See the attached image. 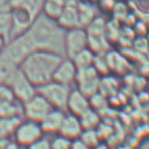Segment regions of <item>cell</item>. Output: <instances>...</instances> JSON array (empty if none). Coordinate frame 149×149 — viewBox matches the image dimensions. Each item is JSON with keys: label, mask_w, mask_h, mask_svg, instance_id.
<instances>
[{"label": "cell", "mask_w": 149, "mask_h": 149, "mask_svg": "<svg viewBox=\"0 0 149 149\" xmlns=\"http://www.w3.org/2000/svg\"><path fill=\"white\" fill-rule=\"evenodd\" d=\"M25 34L32 42L35 51H46L64 57L65 29L57 20L40 13L34 19Z\"/></svg>", "instance_id": "cell-1"}, {"label": "cell", "mask_w": 149, "mask_h": 149, "mask_svg": "<svg viewBox=\"0 0 149 149\" xmlns=\"http://www.w3.org/2000/svg\"><path fill=\"white\" fill-rule=\"evenodd\" d=\"M62 58L52 52L35 51L19 64V68L37 88L53 80L55 69Z\"/></svg>", "instance_id": "cell-2"}, {"label": "cell", "mask_w": 149, "mask_h": 149, "mask_svg": "<svg viewBox=\"0 0 149 149\" xmlns=\"http://www.w3.org/2000/svg\"><path fill=\"white\" fill-rule=\"evenodd\" d=\"M72 86L64 85L56 81H49L44 85L37 87V93L45 99L53 108L66 111V102Z\"/></svg>", "instance_id": "cell-3"}, {"label": "cell", "mask_w": 149, "mask_h": 149, "mask_svg": "<svg viewBox=\"0 0 149 149\" xmlns=\"http://www.w3.org/2000/svg\"><path fill=\"white\" fill-rule=\"evenodd\" d=\"M33 52H35L34 46L27 37V35L23 33L10 39L6 43L2 54L13 63L19 66V64Z\"/></svg>", "instance_id": "cell-4"}, {"label": "cell", "mask_w": 149, "mask_h": 149, "mask_svg": "<svg viewBox=\"0 0 149 149\" xmlns=\"http://www.w3.org/2000/svg\"><path fill=\"white\" fill-rule=\"evenodd\" d=\"M13 136L14 141L19 147L27 148L32 144L42 139L44 134L39 123L24 119L18 123L17 127L14 130Z\"/></svg>", "instance_id": "cell-5"}, {"label": "cell", "mask_w": 149, "mask_h": 149, "mask_svg": "<svg viewBox=\"0 0 149 149\" xmlns=\"http://www.w3.org/2000/svg\"><path fill=\"white\" fill-rule=\"evenodd\" d=\"M85 32L87 35V46L95 53V55L106 54L107 36L105 31V23L101 19H93L91 23L86 25Z\"/></svg>", "instance_id": "cell-6"}, {"label": "cell", "mask_w": 149, "mask_h": 149, "mask_svg": "<svg viewBox=\"0 0 149 149\" xmlns=\"http://www.w3.org/2000/svg\"><path fill=\"white\" fill-rule=\"evenodd\" d=\"M87 46V35L84 27L66 29L64 35V57L72 59Z\"/></svg>", "instance_id": "cell-7"}, {"label": "cell", "mask_w": 149, "mask_h": 149, "mask_svg": "<svg viewBox=\"0 0 149 149\" xmlns=\"http://www.w3.org/2000/svg\"><path fill=\"white\" fill-rule=\"evenodd\" d=\"M100 74L93 66L79 68L76 76L74 83L77 84V88L88 98H91L95 93H99L100 87Z\"/></svg>", "instance_id": "cell-8"}, {"label": "cell", "mask_w": 149, "mask_h": 149, "mask_svg": "<svg viewBox=\"0 0 149 149\" xmlns=\"http://www.w3.org/2000/svg\"><path fill=\"white\" fill-rule=\"evenodd\" d=\"M52 108L53 107L45 99L37 93L27 101L22 103V116L26 120L40 123Z\"/></svg>", "instance_id": "cell-9"}, {"label": "cell", "mask_w": 149, "mask_h": 149, "mask_svg": "<svg viewBox=\"0 0 149 149\" xmlns=\"http://www.w3.org/2000/svg\"><path fill=\"white\" fill-rule=\"evenodd\" d=\"M6 85L11 88L16 100L20 103H24L37 93V88L22 74L19 67Z\"/></svg>", "instance_id": "cell-10"}, {"label": "cell", "mask_w": 149, "mask_h": 149, "mask_svg": "<svg viewBox=\"0 0 149 149\" xmlns=\"http://www.w3.org/2000/svg\"><path fill=\"white\" fill-rule=\"evenodd\" d=\"M77 72L78 68L76 67L72 59L63 57L55 69L53 81H56V82L61 83L64 85L72 86L76 81Z\"/></svg>", "instance_id": "cell-11"}, {"label": "cell", "mask_w": 149, "mask_h": 149, "mask_svg": "<svg viewBox=\"0 0 149 149\" xmlns=\"http://www.w3.org/2000/svg\"><path fill=\"white\" fill-rule=\"evenodd\" d=\"M91 107L89 98L81 93L78 88H72L66 102V111L79 117L86 109Z\"/></svg>", "instance_id": "cell-12"}, {"label": "cell", "mask_w": 149, "mask_h": 149, "mask_svg": "<svg viewBox=\"0 0 149 149\" xmlns=\"http://www.w3.org/2000/svg\"><path fill=\"white\" fill-rule=\"evenodd\" d=\"M66 111L61 110V109L52 108L51 111L44 117L40 124V127L42 129L43 134H47V136H55L58 134L61 124L63 122V119L65 117Z\"/></svg>", "instance_id": "cell-13"}, {"label": "cell", "mask_w": 149, "mask_h": 149, "mask_svg": "<svg viewBox=\"0 0 149 149\" xmlns=\"http://www.w3.org/2000/svg\"><path fill=\"white\" fill-rule=\"evenodd\" d=\"M57 22L60 24V26L66 29H74V27H81L79 22V14H78L77 1L66 0L65 6L61 12Z\"/></svg>", "instance_id": "cell-14"}, {"label": "cell", "mask_w": 149, "mask_h": 149, "mask_svg": "<svg viewBox=\"0 0 149 149\" xmlns=\"http://www.w3.org/2000/svg\"><path fill=\"white\" fill-rule=\"evenodd\" d=\"M83 127L81 125L79 117L72 115V113H65L58 134L68 139L70 141H74V140L79 139Z\"/></svg>", "instance_id": "cell-15"}, {"label": "cell", "mask_w": 149, "mask_h": 149, "mask_svg": "<svg viewBox=\"0 0 149 149\" xmlns=\"http://www.w3.org/2000/svg\"><path fill=\"white\" fill-rule=\"evenodd\" d=\"M77 8L81 27H85L93 19H96V11L89 1H77Z\"/></svg>", "instance_id": "cell-16"}, {"label": "cell", "mask_w": 149, "mask_h": 149, "mask_svg": "<svg viewBox=\"0 0 149 149\" xmlns=\"http://www.w3.org/2000/svg\"><path fill=\"white\" fill-rule=\"evenodd\" d=\"M65 3L66 0H43L41 13L49 18L57 20L63 11Z\"/></svg>", "instance_id": "cell-17"}, {"label": "cell", "mask_w": 149, "mask_h": 149, "mask_svg": "<svg viewBox=\"0 0 149 149\" xmlns=\"http://www.w3.org/2000/svg\"><path fill=\"white\" fill-rule=\"evenodd\" d=\"M18 67V65L13 63L10 59L1 54L0 55V84H8Z\"/></svg>", "instance_id": "cell-18"}, {"label": "cell", "mask_w": 149, "mask_h": 149, "mask_svg": "<svg viewBox=\"0 0 149 149\" xmlns=\"http://www.w3.org/2000/svg\"><path fill=\"white\" fill-rule=\"evenodd\" d=\"M79 120L83 129H96L100 124V116L98 113V110L93 109V107H89L79 116Z\"/></svg>", "instance_id": "cell-19"}, {"label": "cell", "mask_w": 149, "mask_h": 149, "mask_svg": "<svg viewBox=\"0 0 149 149\" xmlns=\"http://www.w3.org/2000/svg\"><path fill=\"white\" fill-rule=\"evenodd\" d=\"M95 57H96L95 53L91 51V48L86 47L84 49H82L81 52H79L76 56H74V58L72 60L78 69L85 68V67L93 66V61H95Z\"/></svg>", "instance_id": "cell-20"}, {"label": "cell", "mask_w": 149, "mask_h": 149, "mask_svg": "<svg viewBox=\"0 0 149 149\" xmlns=\"http://www.w3.org/2000/svg\"><path fill=\"white\" fill-rule=\"evenodd\" d=\"M13 33V18L11 11L0 12V37L8 42Z\"/></svg>", "instance_id": "cell-21"}, {"label": "cell", "mask_w": 149, "mask_h": 149, "mask_svg": "<svg viewBox=\"0 0 149 149\" xmlns=\"http://www.w3.org/2000/svg\"><path fill=\"white\" fill-rule=\"evenodd\" d=\"M79 139L89 149L96 148L101 144V138L99 136L97 129H83Z\"/></svg>", "instance_id": "cell-22"}, {"label": "cell", "mask_w": 149, "mask_h": 149, "mask_svg": "<svg viewBox=\"0 0 149 149\" xmlns=\"http://www.w3.org/2000/svg\"><path fill=\"white\" fill-rule=\"evenodd\" d=\"M20 121V118H0V139H6L8 134H13Z\"/></svg>", "instance_id": "cell-23"}, {"label": "cell", "mask_w": 149, "mask_h": 149, "mask_svg": "<svg viewBox=\"0 0 149 149\" xmlns=\"http://www.w3.org/2000/svg\"><path fill=\"white\" fill-rule=\"evenodd\" d=\"M70 145H72V141L60 134H55L49 141L51 149H70Z\"/></svg>", "instance_id": "cell-24"}, {"label": "cell", "mask_w": 149, "mask_h": 149, "mask_svg": "<svg viewBox=\"0 0 149 149\" xmlns=\"http://www.w3.org/2000/svg\"><path fill=\"white\" fill-rule=\"evenodd\" d=\"M26 149H51V147H49V141L42 138L39 141L36 142V143L32 144Z\"/></svg>", "instance_id": "cell-25"}, {"label": "cell", "mask_w": 149, "mask_h": 149, "mask_svg": "<svg viewBox=\"0 0 149 149\" xmlns=\"http://www.w3.org/2000/svg\"><path fill=\"white\" fill-rule=\"evenodd\" d=\"M13 0H0V12H8L13 8Z\"/></svg>", "instance_id": "cell-26"}, {"label": "cell", "mask_w": 149, "mask_h": 149, "mask_svg": "<svg viewBox=\"0 0 149 149\" xmlns=\"http://www.w3.org/2000/svg\"><path fill=\"white\" fill-rule=\"evenodd\" d=\"M104 58H103V64H104V68H106L107 70H108V64H107V61H106V54L104 55ZM95 60H96L97 62H101V57H100V55H96V57H95ZM95 68H96V70L99 72V74H100V70H101V67H102V65H93Z\"/></svg>", "instance_id": "cell-27"}, {"label": "cell", "mask_w": 149, "mask_h": 149, "mask_svg": "<svg viewBox=\"0 0 149 149\" xmlns=\"http://www.w3.org/2000/svg\"><path fill=\"white\" fill-rule=\"evenodd\" d=\"M70 149H89L85 144L81 141L80 139L74 140L72 141V145H70Z\"/></svg>", "instance_id": "cell-28"}, {"label": "cell", "mask_w": 149, "mask_h": 149, "mask_svg": "<svg viewBox=\"0 0 149 149\" xmlns=\"http://www.w3.org/2000/svg\"><path fill=\"white\" fill-rule=\"evenodd\" d=\"M6 41H4V39H2V38L0 37V55L2 54L3 49H4V46H6Z\"/></svg>", "instance_id": "cell-29"}, {"label": "cell", "mask_w": 149, "mask_h": 149, "mask_svg": "<svg viewBox=\"0 0 149 149\" xmlns=\"http://www.w3.org/2000/svg\"><path fill=\"white\" fill-rule=\"evenodd\" d=\"M93 149H107V147L105 146V145H102V144H100L99 146H97L96 148H93Z\"/></svg>", "instance_id": "cell-30"}, {"label": "cell", "mask_w": 149, "mask_h": 149, "mask_svg": "<svg viewBox=\"0 0 149 149\" xmlns=\"http://www.w3.org/2000/svg\"><path fill=\"white\" fill-rule=\"evenodd\" d=\"M115 149H131L130 147H128V146H119V147H116Z\"/></svg>", "instance_id": "cell-31"}]
</instances>
